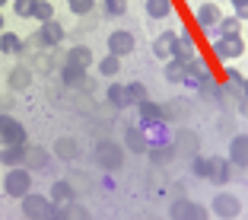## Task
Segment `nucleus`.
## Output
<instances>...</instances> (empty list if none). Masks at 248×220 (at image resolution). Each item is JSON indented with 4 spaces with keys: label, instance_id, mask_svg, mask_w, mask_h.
Segmentation results:
<instances>
[{
    "label": "nucleus",
    "instance_id": "34",
    "mask_svg": "<svg viewBox=\"0 0 248 220\" xmlns=\"http://www.w3.org/2000/svg\"><path fill=\"white\" fill-rule=\"evenodd\" d=\"M232 10H235V16H239L242 22L248 19V0H232Z\"/></svg>",
    "mask_w": 248,
    "mask_h": 220
},
{
    "label": "nucleus",
    "instance_id": "27",
    "mask_svg": "<svg viewBox=\"0 0 248 220\" xmlns=\"http://www.w3.org/2000/svg\"><path fill=\"white\" fill-rule=\"evenodd\" d=\"M137 109H140V118H143V121H162V109L156 102H140Z\"/></svg>",
    "mask_w": 248,
    "mask_h": 220
},
{
    "label": "nucleus",
    "instance_id": "1",
    "mask_svg": "<svg viewBox=\"0 0 248 220\" xmlns=\"http://www.w3.org/2000/svg\"><path fill=\"white\" fill-rule=\"evenodd\" d=\"M32 182H35V179H32L29 166H13V169H7V176H3V195L22 201L32 191Z\"/></svg>",
    "mask_w": 248,
    "mask_h": 220
},
{
    "label": "nucleus",
    "instance_id": "35",
    "mask_svg": "<svg viewBox=\"0 0 248 220\" xmlns=\"http://www.w3.org/2000/svg\"><path fill=\"white\" fill-rule=\"evenodd\" d=\"M67 207H70V204H58V207L51 211V217H48V220H70V211H67Z\"/></svg>",
    "mask_w": 248,
    "mask_h": 220
},
{
    "label": "nucleus",
    "instance_id": "29",
    "mask_svg": "<svg viewBox=\"0 0 248 220\" xmlns=\"http://www.w3.org/2000/svg\"><path fill=\"white\" fill-rule=\"evenodd\" d=\"M13 3V13L19 19H32V10H35V0H10Z\"/></svg>",
    "mask_w": 248,
    "mask_h": 220
},
{
    "label": "nucleus",
    "instance_id": "14",
    "mask_svg": "<svg viewBox=\"0 0 248 220\" xmlns=\"http://www.w3.org/2000/svg\"><path fill=\"white\" fill-rule=\"evenodd\" d=\"M185 70H188V77H185L188 86H194V83H207V77H210V73H207V64L197 58V54L185 61Z\"/></svg>",
    "mask_w": 248,
    "mask_h": 220
},
{
    "label": "nucleus",
    "instance_id": "5",
    "mask_svg": "<svg viewBox=\"0 0 248 220\" xmlns=\"http://www.w3.org/2000/svg\"><path fill=\"white\" fill-rule=\"evenodd\" d=\"M210 214L217 220H235L242 214V201L235 198L232 191H217L210 198Z\"/></svg>",
    "mask_w": 248,
    "mask_h": 220
},
{
    "label": "nucleus",
    "instance_id": "8",
    "mask_svg": "<svg viewBox=\"0 0 248 220\" xmlns=\"http://www.w3.org/2000/svg\"><path fill=\"white\" fill-rule=\"evenodd\" d=\"M64 35H67V29L58 19H51V22H42V29L32 35V42H35L38 48H54V45L64 42Z\"/></svg>",
    "mask_w": 248,
    "mask_h": 220
},
{
    "label": "nucleus",
    "instance_id": "20",
    "mask_svg": "<svg viewBox=\"0 0 248 220\" xmlns=\"http://www.w3.org/2000/svg\"><path fill=\"white\" fill-rule=\"evenodd\" d=\"M83 77H86V70H83V67H73V64H64V67H61V80H64V86H70V89L83 86Z\"/></svg>",
    "mask_w": 248,
    "mask_h": 220
},
{
    "label": "nucleus",
    "instance_id": "30",
    "mask_svg": "<svg viewBox=\"0 0 248 220\" xmlns=\"http://www.w3.org/2000/svg\"><path fill=\"white\" fill-rule=\"evenodd\" d=\"M127 99H131V105L146 102V86L143 83H127Z\"/></svg>",
    "mask_w": 248,
    "mask_h": 220
},
{
    "label": "nucleus",
    "instance_id": "21",
    "mask_svg": "<svg viewBox=\"0 0 248 220\" xmlns=\"http://www.w3.org/2000/svg\"><path fill=\"white\" fill-rule=\"evenodd\" d=\"M188 70H185V61L182 58H169L166 61V80L169 83H185Z\"/></svg>",
    "mask_w": 248,
    "mask_h": 220
},
{
    "label": "nucleus",
    "instance_id": "32",
    "mask_svg": "<svg viewBox=\"0 0 248 220\" xmlns=\"http://www.w3.org/2000/svg\"><path fill=\"white\" fill-rule=\"evenodd\" d=\"M26 166H48V150H29V160H26Z\"/></svg>",
    "mask_w": 248,
    "mask_h": 220
},
{
    "label": "nucleus",
    "instance_id": "16",
    "mask_svg": "<svg viewBox=\"0 0 248 220\" xmlns=\"http://www.w3.org/2000/svg\"><path fill=\"white\" fill-rule=\"evenodd\" d=\"M143 10H146L150 19H169V16L175 13V10H172V0H146Z\"/></svg>",
    "mask_w": 248,
    "mask_h": 220
},
{
    "label": "nucleus",
    "instance_id": "6",
    "mask_svg": "<svg viewBox=\"0 0 248 220\" xmlns=\"http://www.w3.org/2000/svg\"><path fill=\"white\" fill-rule=\"evenodd\" d=\"M210 51L217 61H235L245 54V42H242V35H219L210 42Z\"/></svg>",
    "mask_w": 248,
    "mask_h": 220
},
{
    "label": "nucleus",
    "instance_id": "4",
    "mask_svg": "<svg viewBox=\"0 0 248 220\" xmlns=\"http://www.w3.org/2000/svg\"><path fill=\"white\" fill-rule=\"evenodd\" d=\"M210 207L204 204H197V201L191 198H178L169 204V220H210Z\"/></svg>",
    "mask_w": 248,
    "mask_h": 220
},
{
    "label": "nucleus",
    "instance_id": "13",
    "mask_svg": "<svg viewBox=\"0 0 248 220\" xmlns=\"http://www.w3.org/2000/svg\"><path fill=\"white\" fill-rule=\"evenodd\" d=\"M229 163L239 169H248V134H239L229 144Z\"/></svg>",
    "mask_w": 248,
    "mask_h": 220
},
{
    "label": "nucleus",
    "instance_id": "28",
    "mask_svg": "<svg viewBox=\"0 0 248 220\" xmlns=\"http://www.w3.org/2000/svg\"><path fill=\"white\" fill-rule=\"evenodd\" d=\"M67 7L73 16H89L95 10V0H67Z\"/></svg>",
    "mask_w": 248,
    "mask_h": 220
},
{
    "label": "nucleus",
    "instance_id": "2",
    "mask_svg": "<svg viewBox=\"0 0 248 220\" xmlns=\"http://www.w3.org/2000/svg\"><path fill=\"white\" fill-rule=\"evenodd\" d=\"M194 19H197L201 32H204L210 42H213V38H219V19H223V10H219L217 0H204V3L194 10Z\"/></svg>",
    "mask_w": 248,
    "mask_h": 220
},
{
    "label": "nucleus",
    "instance_id": "3",
    "mask_svg": "<svg viewBox=\"0 0 248 220\" xmlns=\"http://www.w3.org/2000/svg\"><path fill=\"white\" fill-rule=\"evenodd\" d=\"M19 207H22V217L26 220H48L58 204L51 201V195H35V191H29Z\"/></svg>",
    "mask_w": 248,
    "mask_h": 220
},
{
    "label": "nucleus",
    "instance_id": "7",
    "mask_svg": "<svg viewBox=\"0 0 248 220\" xmlns=\"http://www.w3.org/2000/svg\"><path fill=\"white\" fill-rule=\"evenodd\" d=\"M29 140V131L19 118L13 115H0V147H13V144H26Z\"/></svg>",
    "mask_w": 248,
    "mask_h": 220
},
{
    "label": "nucleus",
    "instance_id": "36",
    "mask_svg": "<svg viewBox=\"0 0 248 220\" xmlns=\"http://www.w3.org/2000/svg\"><path fill=\"white\" fill-rule=\"evenodd\" d=\"M242 102H248V77H245V83H242Z\"/></svg>",
    "mask_w": 248,
    "mask_h": 220
},
{
    "label": "nucleus",
    "instance_id": "26",
    "mask_svg": "<svg viewBox=\"0 0 248 220\" xmlns=\"http://www.w3.org/2000/svg\"><path fill=\"white\" fill-rule=\"evenodd\" d=\"M32 19H38V22H51V19H54V7L48 3V0H35V10H32Z\"/></svg>",
    "mask_w": 248,
    "mask_h": 220
},
{
    "label": "nucleus",
    "instance_id": "25",
    "mask_svg": "<svg viewBox=\"0 0 248 220\" xmlns=\"http://www.w3.org/2000/svg\"><path fill=\"white\" fill-rule=\"evenodd\" d=\"M219 35H242V19L239 16H223L219 19Z\"/></svg>",
    "mask_w": 248,
    "mask_h": 220
},
{
    "label": "nucleus",
    "instance_id": "22",
    "mask_svg": "<svg viewBox=\"0 0 248 220\" xmlns=\"http://www.w3.org/2000/svg\"><path fill=\"white\" fill-rule=\"evenodd\" d=\"M22 51V38L16 32H0V54H19Z\"/></svg>",
    "mask_w": 248,
    "mask_h": 220
},
{
    "label": "nucleus",
    "instance_id": "33",
    "mask_svg": "<svg viewBox=\"0 0 248 220\" xmlns=\"http://www.w3.org/2000/svg\"><path fill=\"white\" fill-rule=\"evenodd\" d=\"M191 172H194L197 179H207V156H194V160H191Z\"/></svg>",
    "mask_w": 248,
    "mask_h": 220
},
{
    "label": "nucleus",
    "instance_id": "11",
    "mask_svg": "<svg viewBox=\"0 0 248 220\" xmlns=\"http://www.w3.org/2000/svg\"><path fill=\"white\" fill-rule=\"evenodd\" d=\"M175 51H178V32L175 29H166V32H159V35L153 38V54L159 61L175 58Z\"/></svg>",
    "mask_w": 248,
    "mask_h": 220
},
{
    "label": "nucleus",
    "instance_id": "38",
    "mask_svg": "<svg viewBox=\"0 0 248 220\" xmlns=\"http://www.w3.org/2000/svg\"><path fill=\"white\" fill-rule=\"evenodd\" d=\"M0 32H3V13H0Z\"/></svg>",
    "mask_w": 248,
    "mask_h": 220
},
{
    "label": "nucleus",
    "instance_id": "17",
    "mask_svg": "<svg viewBox=\"0 0 248 220\" xmlns=\"http://www.w3.org/2000/svg\"><path fill=\"white\" fill-rule=\"evenodd\" d=\"M7 86L10 89H29L32 86V73H29V67H13L10 70V77H7Z\"/></svg>",
    "mask_w": 248,
    "mask_h": 220
},
{
    "label": "nucleus",
    "instance_id": "31",
    "mask_svg": "<svg viewBox=\"0 0 248 220\" xmlns=\"http://www.w3.org/2000/svg\"><path fill=\"white\" fill-rule=\"evenodd\" d=\"M102 10L108 16H124L127 13V0H102Z\"/></svg>",
    "mask_w": 248,
    "mask_h": 220
},
{
    "label": "nucleus",
    "instance_id": "19",
    "mask_svg": "<svg viewBox=\"0 0 248 220\" xmlns=\"http://www.w3.org/2000/svg\"><path fill=\"white\" fill-rule=\"evenodd\" d=\"M67 64L83 67V70H86V67L93 64V51H89L86 45H77V48H70V51H67Z\"/></svg>",
    "mask_w": 248,
    "mask_h": 220
},
{
    "label": "nucleus",
    "instance_id": "15",
    "mask_svg": "<svg viewBox=\"0 0 248 220\" xmlns=\"http://www.w3.org/2000/svg\"><path fill=\"white\" fill-rule=\"evenodd\" d=\"M51 201L54 204H73V198H77V191H73V185L70 182H64V179H58V182L51 185Z\"/></svg>",
    "mask_w": 248,
    "mask_h": 220
},
{
    "label": "nucleus",
    "instance_id": "10",
    "mask_svg": "<svg viewBox=\"0 0 248 220\" xmlns=\"http://www.w3.org/2000/svg\"><path fill=\"white\" fill-rule=\"evenodd\" d=\"M134 51H137V38H134L131 29H115L108 35V54L124 58V54H134Z\"/></svg>",
    "mask_w": 248,
    "mask_h": 220
},
{
    "label": "nucleus",
    "instance_id": "12",
    "mask_svg": "<svg viewBox=\"0 0 248 220\" xmlns=\"http://www.w3.org/2000/svg\"><path fill=\"white\" fill-rule=\"evenodd\" d=\"M26 160H29V147L26 144H13V147H3V150H0V163L7 169L26 166Z\"/></svg>",
    "mask_w": 248,
    "mask_h": 220
},
{
    "label": "nucleus",
    "instance_id": "23",
    "mask_svg": "<svg viewBox=\"0 0 248 220\" xmlns=\"http://www.w3.org/2000/svg\"><path fill=\"white\" fill-rule=\"evenodd\" d=\"M95 67H99L102 77H118V73H121V58H118V54H105Z\"/></svg>",
    "mask_w": 248,
    "mask_h": 220
},
{
    "label": "nucleus",
    "instance_id": "18",
    "mask_svg": "<svg viewBox=\"0 0 248 220\" xmlns=\"http://www.w3.org/2000/svg\"><path fill=\"white\" fill-rule=\"evenodd\" d=\"M105 99H108L115 109H127V105H131V99H127V86H121V83H108Z\"/></svg>",
    "mask_w": 248,
    "mask_h": 220
},
{
    "label": "nucleus",
    "instance_id": "24",
    "mask_svg": "<svg viewBox=\"0 0 248 220\" xmlns=\"http://www.w3.org/2000/svg\"><path fill=\"white\" fill-rule=\"evenodd\" d=\"M194 54H197V48H194V38H191L188 32H182V35H178V51H175V58L188 61V58H194Z\"/></svg>",
    "mask_w": 248,
    "mask_h": 220
},
{
    "label": "nucleus",
    "instance_id": "37",
    "mask_svg": "<svg viewBox=\"0 0 248 220\" xmlns=\"http://www.w3.org/2000/svg\"><path fill=\"white\" fill-rule=\"evenodd\" d=\"M80 220H89V214H86V211H80Z\"/></svg>",
    "mask_w": 248,
    "mask_h": 220
},
{
    "label": "nucleus",
    "instance_id": "9",
    "mask_svg": "<svg viewBox=\"0 0 248 220\" xmlns=\"http://www.w3.org/2000/svg\"><path fill=\"white\" fill-rule=\"evenodd\" d=\"M229 169H232V163H229V156H207V182L217 185V188H223V185L229 182Z\"/></svg>",
    "mask_w": 248,
    "mask_h": 220
}]
</instances>
